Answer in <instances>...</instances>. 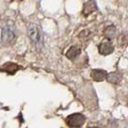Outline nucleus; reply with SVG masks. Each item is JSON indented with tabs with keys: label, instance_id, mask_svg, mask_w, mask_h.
Returning a JSON list of instances; mask_svg holds the SVG:
<instances>
[{
	"label": "nucleus",
	"instance_id": "obj_7",
	"mask_svg": "<svg viewBox=\"0 0 128 128\" xmlns=\"http://www.w3.org/2000/svg\"><path fill=\"white\" fill-rule=\"evenodd\" d=\"M96 9V4L94 0H89L88 2H86L84 4V8H83V14L84 16H89L90 14L94 13Z\"/></svg>",
	"mask_w": 128,
	"mask_h": 128
},
{
	"label": "nucleus",
	"instance_id": "obj_4",
	"mask_svg": "<svg viewBox=\"0 0 128 128\" xmlns=\"http://www.w3.org/2000/svg\"><path fill=\"white\" fill-rule=\"evenodd\" d=\"M98 51L101 55H109L114 51V45L110 40L102 42L98 46Z\"/></svg>",
	"mask_w": 128,
	"mask_h": 128
},
{
	"label": "nucleus",
	"instance_id": "obj_10",
	"mask_svg": "<svg viewBox=\"0 0 128 128\" xmlns=\"http://www.w3.org/2000/svg\"><path fill=\"white\" fill-rule=\"evenodd\" d=\"M116 33V30L115 26H108L104 31V35L106 38L110 40V38H115Z\"/></svg>",
	"mask_w": 128,
	"mask_h": 128
},
{
	"label": "nucleus",
	"instance_id": "obj_1",
	"mask_svg": "<svg viewBox=\"0 0 128 128\" xmlns=\"http://www.w3.org/2000/svg\"><path fill=\"white\" fill-rule=\"evenodd\" d=\"M28 37L31 40L34 44L37 46V48H40L44 44V38L40 32V29L37 24L31 23L28 26Z\"/></svg>",
	"mask_w": 128,
	"mask_h": 128
},
{
	"label": "nucleus",
	"instance_id": "obj_9",
	"mask_svg": "<svg viewBox=\"0 0 128 128\" xmlns=\"http://www.w3.org/2000/svg\"><path fill=\"white\" fill-rule=\"evenodd\" d=\"M80 53H81V50H80L79 47H77V46H71L70 48L68 50L66 56L70 60H74V59H76L80 55Z\"/></svg>",
	"mask_w": 128,
	"mask_h": 128
},
{
	"label": "nucleus",
	"instance_id": "obj_5",
	"mask_svg": "<svg viewBox=\"0 0 128 128\" xmlns=\"http://www.w3.org/2000/svg\"><path fill=\"white\" fill-rule=\"evenodd\" d=\"M107 74L108 73L103 70H92L90 72L92 78L96 82H101L103 80H105L106 77H107Z\"/></svg>",
	"mask_w": 128,
	"mask_h": 128
},
{
	"label": "nucleus",
	"instance_id": "obj_2",
	"mask_svg": "<svg viewBox=\"0 0 128 128\" xmlns=\"http://www.w3.org/2000/svg\"><path fill=\"white\" fill-rule=\"evenodd\" d=\"M86 122V118L81 113H74L66 118V122L70 127H81Z\"/></svg>",
	"mask_w": 128,
	"mask_h": 128
},
{
	"label": "nucleus",
	"instance_id": "obj_6",
	"mask_svg": "<svg viewBox=\"0 0 128 128\" xmlns=\"http://www.w3.org/2000/svg\"><path fill=\"white\" fill-rule=\"evenodd\" d=\"M18 70L19 66L18 64H14V63H6V64H4L0 68V70L7 72L9 74H14Z\"/></svg>",
	"mask_w": 128,
	"mask_h": 128
},
{
	"label": "nucleus",
	"instance_id": "obj_8",
	"mask_svg": "<svg viewBox=\"0 0 128 128\" xmlns=\"http://www.w3.org/2000/svg\"><path fill=\"white\" fill-rule=\"evenodd\" d=\"M122 74L118 71H115V72H112V73H109L107 74V77H106V80L110 82V83L113 84H118L122 81Z\"/></svg>",
	"mask_w": 128,
	"mask_h": 128
},
{
	"label": "nucleus",
	"instance_id": "obj_3",
	"mask_svg": "<svg viewBox=\"0 0 128 128\" xmlns=\"http://www.w3.org/2000/svg\"><path fill=\"white\" fill-rule=\"evenodd\" d=\"M16 40V32L13 25H8L3 27L2 29V42L5 44H11Z\"/></svg>",
	"mask_w": 128,
	"mask_h": 128
}]
</instances>
